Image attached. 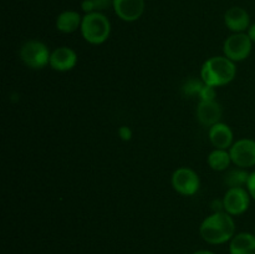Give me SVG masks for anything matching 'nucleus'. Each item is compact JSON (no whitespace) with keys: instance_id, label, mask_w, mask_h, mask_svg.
Wrapping results in <instances>:
<instances>
[{"instance_id":"obj_6","label":"nucleus","mask_w":255,"mask_h":254,"mask_svg":"<svg viewBox=\"0 0 255 254\" xmlns=\"http://www.w3.org/2000/svg\"><path fill=\"white\" fill-rule=\"evenodd\" d=\"M172 186L179 194L193 196L199 189L201 181H199L198 174L193 169L182 167L174 171L172 176Z\"/></svg>"},{"instance_id":"obj_4","label":"nucleus","mask_w":255,"mask_h":254,"mask_svg":"<svg viewBox=\"0 0 255 254\" xmlns=\"http://www.w3.org/2000/svg\"><path fill=\"white\" fill-rule=\"evenodd\" d=\"M50 56L46 45L37 40L26 41L20 47V59L30 69H42L50 64Z\"/></svg>"},{"instance_id":"obj_19","label":"nucleus","mask_w":255,"mask_h":254,"mask_svg":"<svg viewBox=\"0 0 255 254\" xmlns=\"http://www.w3.org/2000/svg\"><path fill=\"white\" fill-rule=\"evenodd\" d=\"M198 96L201 97V101H212V100H216V96H217L216 87L204 84V86L202 87Z\"/></svg>"},{"instance_id":"obj_11","label":"nucleus","mask_w":255,"mask_h":254,"mask_svg":"<svg viewBox=\"0 0 255 254\" xmlns=\"http://www.w3.org/2000/svg\"><path fill=\"white\" fill-rule=\"evenodd\" d=\"M222 117V107L216 100L212 101H199L197 106V119L204 126L212 127L218 124Z\"/></svg>"},{"instance_id":"obj_17","label":"nucleus","mask_w":255,"mask_h":254,"mask_svg":"<svg viewBox=\"0 0 255 254\" xmlns=\"http://www.w3.org/2000/svg\"><path fill=\"white\" fill-rule=\"evenodd\" d=\"M249 174L244 168L239 169H232L224 177V183L229 187V188H236V187H243L244 184L247 186L248 182Z\"/></svg>"},{"instance_id":"obj_21","label":"nucleus","mask_w":255,"mask_h":254,"mask_svg":"<svg viewBox=\"0 0 255 254\" xmlns=\"http://www.w3.org/2000/svg\"><path fill=\"white\" fill-rule=\"evenodd\" d=\"M247 189H248L249 194H251L252 198L255 201V171L252 172L249 174L248 182H247Z\"/></svg>"},{"instance_id":"obj_9","label":"nucleus","mask_w":255,"mask_h":254,"mask_svg":"<svg viewBox=\"0 0 255 254\" xmlns=\"http://www.w3.org/2000/svg\"><path fill=\"white\" fill-rule=\"evenodd\" d=\"M114 9L117 16L124 21H136L142 16L144 0H114Z\"/></svg>"},{"instance_id":"obj_24","label":"nucleus","mask_w":255,"mask_h":254,"mask_svg":"<svg viewBox=\"0 0 255 254\" xmlns=\"http://www.w3.org/2000/svg\"><path fill=\"white\" fill-rule=\"evenodd\" d=\"M248 36L251 37L252 41L255 42V22H254V24H252L251 26H249V29H248Z\"/></svg>"},{"instance_id":"obj_25","label":"nucleus","mask_w":255,"mask_h":254,"mask_svg":"<svg viewBox=\"0 0 255 254\" xmlns=\"http://www.w3.org/2000/svg\"><path fill=\"white\" fill-rule=\"evenodd\" d=\"M193 254H216V253H213V252L211 251H207V249H201V251L194 252Z\"/></svg>"},{"instance_id":"obj_2","label":"nucleus","mask_w":255,"mask_h":254,"mask_svg":"<svg viewBox=\"0 0 255 254\" xmlns=\"http://www.w3.org/2000/svg\"><path fill=\"white\" fill-rule=\"evenodd\" d=\"M234 61L226 56H213L207 60L201 70L202 81L209 86H224L236 77Z\"/></svg>"},{"instance_id":"obj_18","label":"nucleus","mask_w":255,"mask_h":254,"mask_svg":"<svg viewBox=\"0 0 255 254\" xmlns=\"http://www.w3.org/2000/svg\"><path fill=\"white\" fill-rule=\"evenodd\" d=\"M204 86L203 81H198V80H189L186 85H184L183 90L187 95H199L202 87Z\"/></svg>"},{"instance_id":"obj_22","label":"nucleus","mask_w":255,"mask_h":254,"mask_svg":"<svg viewBox=\"0 0 255 254\" xmlns=\"http://www.w3.org/2000/svg\"><path fill=\"white\" fill-rule=\"evenodd\" d=\"M119 136H120V138L124 139V141H129V139L132 138L131 128H129V127H127V126L120 127Z\"/></svg>"},{"instance_id":"obj_15","label":"nucleus","mask_w":255,"mask_h":254,"mask_svg":"<svg viewBox=\"0 0 255 254\" xmlns=\"http://www.w3.org/2000/svg\"><path fill=\"white\" fill-rule=\"evenodd\" d=\"M82 16L74 10H66L62 11L56 19V27L59 31L64 34H71L81 27Z\"/></svg>"},{"instance_id":"obj_14","label":"nucleus","mask_w":255,"mask_h":254,"mask_svg":"<svg viewBox=\"0 0 255 254\" xmlns=\"http://www.w3.org/2000/svg\"><path fill=\"white\" fill-rule=\"evenodd\" d=\"M231 254H255V234L239 233L232 238L229 244Z\"/></svg>"},{"instance_id":"obj_23","label":"nucleus","mask_w":255,"mask_h":254,"mask_svg":"<svg viewBox=\"0 0 255 254\" xmlns=\"http://www.w3.org/2000/svg\"><path fill=\"white\" fill-rule=\"evenodd\" d=\"M81 7H82V10L86 12V14H90V12L95 11V6H94V4H92L91 0H84L81 4Z\"/></svg>"},{"instance_id":"obj_12","label":"nucleus","mask_w":255,"mask_h":254,"mask_svg":"<svg viewBox=\"0 0 255 254\" xmlns=\"http://www.w3.org/2000/svg\"><path fill=\"white\" fill-rule=\"evenodd\" d=\"M224 22L227 27L233 32H243L251 26V16L243 7L233 6L227 10L224 15Z\"/></svg>"},{"instance_id":"obj_26","label":"nucleus","mask_w":255,"mask_h":254,"mask_svg":"<svg viewBox=\"0 0 255 254\" xmlns=\"http://www.w3.org/2000/svg\"><path fill=\"white\" fill-rule=\"evenodd\" d=\"M254 234H255V231H254Z\"/></svg>"},{"instance_id":"obj_7","label":"nucleus","mask_w":255,"mask_h":254,"mask_svg":"<svg viewBox=\"0 0 255 254\" xmlns=\"http://www.w3.org/2000/svg\"><path fill=\"white\" fill-rule=\"evenodd\" d=\"M224 211L231 216H241L251 204V194L248 189H244L243 187H236V188H229L226 192L223 198Z\"/></svg>"},{"instance_id":"obj_1","label":"nucleus","mask_w":255,"mask_h":254,"mask_svg":"<svg viewBox=\"0 0 255 254\" xmlns=\"http://www.w3.org/2000/svg\"><path fill=\"white\" fill-rule=\"evenodd\" d=\"M236 232V223L227 212H216L207 217L199 227L201 237L209 244H224L232 241Z\"/></svg>"},{"instance_id":"obj_3","label":"nucleus","mask_w":255,"mask_h":254,"mask_svg":"<svg viewBox=\"0 0 255 254\" xmlns=\"http://www.w3.org/2000/svg\"><path fill=\"white\" fill-rule=\"evenodd\" d=\"M81 34L87 42L92 45L104 44L111 32V24L106 15L100 11L86 14L82 17Z\"/></svg>"},{"instance_id":"obj_5","label":"nucleus","mask_w":255,"mask_h":254,"mask_svg":"<svg viewBox=\"0 0 255 254\" xmlns=\"http://www.w3.org/2000/svg\"><path fill=\"white\" fill-rule=\"evenodd\" d=\"M253 41L248 34L244 32H234L224 42L223 51L226 57L232 61H243L251 55Z\"/></svg>"},{"instance_id":"obj_8","label":"nucleus","mask_w":255,"mask_h":254,"mask_svg":"<svg viewBox=\"0 0 255 254\" xmlns=\"http://www.w3.org/2000/svg\"><path fill=\"white\" fill-rule=\"evenodd\" d=\"M232 162L239 168H248L255 166V141L251 138H242L237 141L229 149Z\"/></svg>"},{"instance_id":"obj_10","label":"nucleus","mask_w":255,"mask_h":254,"mask_svg":"<svg viewBox=\"0 0 255 254\" xmlns=\"http://www.w3.org/2000/svg\"><path fill=\"white\" fill-rule=\"evenodd\" d=\"M77 62V55L72 49L61 46L55 49L50 56V66L56 71H69L74 69Z\"/></svg>"},{"instance_id":"obj_13","label":"nucleus","mask_w":255,"mask_h":254,"mask_svg":"<svg viewBox=\"0 0 255 254\" xmlns=\"http://www.w3.org/2000/svg\"><path fill=\"white\" fill-rule=\"evenodd\" d=\"M209 141L217 149H227L233 146V131L226 124L213 125L209 127Z\"/></svg>"},{"instance_id":"obj_16","label":"nucleus","mask_w":255,"mask_h":254,"mask_svg":"<svg viewBox=\"0 0 255 254\" xmlns=\"http://www.w3.org/2000/svg\"><path fill=\"white\" fill-rule=\"evenodd\" d=\"M231 153L227 149H214L208 156V164L214 171H226L231 164Z\"/></svg>"},{"instance_id":"obj_20","label":"nucleus","mask_w":255,"mask_h":254,"mask_svg":"<svg viewBox=\"0 0 255 254\" xmlns=\"http://www.w3.org/2000/svg\"><path fill=\"white\" fill-rule=\"evenodd\" d=\"M95 6V11H100L109 9L111 5H114V0H91Z\"/></svg>"}]
</instances>
